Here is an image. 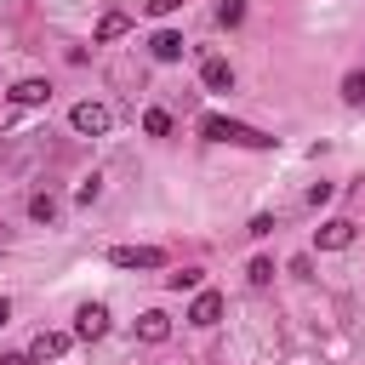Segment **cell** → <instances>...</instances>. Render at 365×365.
<instances>
[{"mask_svg":"<svg viewBox=\"0 0 365 365\" xmlns=\"http://www.w3.org/2000/svg\"><path fill=\"white\" fill-rule=\"evenodd\" d=\"M200 137H205V143H234V148H268V143H274L268 131H257V125H245V120H228V114H205V120H200Z\"/></svg>","mask_w":365,"mask_h":365,"instance_id":"cell-1","label":"cell"},{"mask_svg":"<svg viewBox=\"0 0 365 365\" xmlns=\"http://www.w3.org/2000/svg\"><path fill=\"white\" fill-rule=\"evenodd\" d=\"M108 262L114 268H165V251L160 245H114Z\"/></svg>","mask_w":365,"mask_h":365,"instance_id":"cell-3","label":"cell"},{"mask_svg":"<svg viewBox=\"0 0 365 365\" xmlns=\"http://www.w3.org/2000/svg\"><path fill=\"white\" fill-rule=\"evenodd\" d=\"M148 51H154V63H182V51H188V40H182L177 29H160V34L148 40Z\"/></svg>","mask_w":365,"mask_h":365,"instance_id":"cell-6","label":"cell"},{"mask_svg":"<svg viewBox=\"0 0 365 365\" xmlns=\"http://www.w3.org/2000/svg\"><path fill=\"white\" fill-rule=\"evenodd\" d=\"M137 336H143V342H165V336H171V319H165L160 308H143V314H137Z\"/></svg>","mask_w":365,"mask_h":365,"instance_id":"cell-10","label":"cell"},{"mask_svg":"<svg viewBox=\"0 0 365 365\" xmlns=\"http://www.w3.org/2000/svg\"><path fill=\"white\" fill-rule=\"evenodd\" d=\"M177 6H182V0H148V11H154V17H171Z\"/></svg>","mask_w":365,"mask_h":365,"instance_id":"cell-19","label":"cell"},{"mask_svg":"<svg viewBox=\"0 0 365 365\" xmlns=\"http://www.w3.org/2000/svg\"><path fill=\"white\" fill-rule=\"evenodd\" d=\"M6 97H11L17 108H40V103H51V80H17Z\"/></svg>","mask_w":365,"mask_h":365,"instance_id":"cell-8","label":"cell"},{"mask_svg":"<svg viewBox=\"0 0 365 365\" xmlns=\"http://www.w3.org/2000/svg\"><path fill=\"white\" fill-rule=\"evenodd\" d=\"M29 217H34V222H57V200H51V194H34V200H29Z\"/></svg>","mask_w":365,"mask_h":365,"instance_id":"cell-16","label":"cell"},{"mask_svg":"<svg viewBox=\"0 0 365 365\" xmlns=\"http://www.w3.org/2000/svg\"><path fill=\"white\" fill-rule=\"evenodd\" d=\"M63 348H68V336H63V331H40V336L29 342V354H34V359H57Z\"/></svg>","mask_w":365,"mask_h":365,"instance_id":"cell-11","label":"cell"},{"mask_svg":"<svg viewBox=\"0 0 365 365\" xmlns=\"http://www.w3.org/2000/svg\"><path fill=\"white\" fill-rule=\"evenodd\" d=\"M0 365H34V354H0Z\"/></svg>","mask_w":365,"mask_h":365,"instance_id":"cell-20","label":"cell"},{"mask_svg":"<svg viewBox=\"0 0 365 365\" xmlns=\"http://www.w3.org/2000/svg\"><path fill=\"white\" fill-rule=\"evenodd\" d=\"M120 34H131V17H125V11H108V17L97 23V40H120Z\"/></svg>","mask_w":365,"mask_h":365,"instance_id":"cell-12","label":"cell"},{"mask_svg":"<svg viewBox=\"0 0 365 365\" xmlns=\"http://www.w3.org/2000/svg\"><path fill=\"white\" fill-rule=\"evenodd\" d=\"M342 103H354V108H365V68H354V74H342Z\"/></svg>","mask_w":365,"mask_h":365,"instance_id":"cell-13","label":"cell"},{"mask_svg":"<svg viewBox=\"0 0 365 365\" xmlns=\"http://www.w3.org/2000/svg\"><path fill=\"white\" fill-rule=\"evenodd\" d=\"M222 319V297L217 291H194V302H188V325H217Z\"/></svg>","mask_w":365,"mask_h":365,"instance_id":"cell-9","label":"cell"},{"mask_svg":"<svg viewBox=\"0 0 365 365\" xmlns=\"http://www.w3.org/2000/svg\"><path fill=\"white\" fill-rule=\"evenodd\" d=\"M200 86H205V91H234V68H228V57H205V63H200Z\"/></svg>","mask_w":365,"mask_h":365,"instance_id":"cell-7","label":"cell"},{"mask_svg":"<svg viewBox=\"0 0 365 365\" xmlns=\"http://www.w3.org/2000/svg\"><path fill=\"white\" fill-rule=\"evenodd\" d=\"M217 23H222V29H240V23H245V0H222V6H217Z\"/></svg>","mask_w":365,"mask_h":365,"instance_id":"cell-14","label":"cell"},{"mask_svg":"<svg viewBox=\"0 0 365 365\" xmlns=\"http://www.w3.org/2000/svg\"><path fill=\"white\" fill-rule=\"evenodd\" d=\"M68 120H74L80 137H103V131H108V108H103V103H74Z\"/></svg>","mask_w":365,"mask_h":365,"instance_id":"cell-4","label":"cell"},{"mask_svg":"<svg viewBox=\"0 0 365 365\" xmlns=\"http://www.w3.org/2000/svg\"><path fill=\"white\" fill-rule=\"evenodd\" d=\"M314 245H319V251H342V245H354V222H348V217L319 222V228H314Z\"/></svg>","mask_w":365,"mask_h":365,"instance_id":"cell-5","label":"cell"},{"mask_svg":"<svg viewBox=\"0 0 365 365\" xmlns=\"http://www.w3.org/2000/svg\"><path fill=\"white\" fill-rule=\"evenodd\" d=\"M143 131H148V137H171V114H165V108H148V114H143Z\"/></svg>","mask_w":365,"mask_h":365,"instance_id":"cell-15","label":"cell"},{"mask_svg":"<svg viewBox=\"0 0 365 365\" xmlns=\"http://www.w3.org/2000/svg\"><path fill=\"white\" fill-rule=\"evenodd\" d=\"M165 285L171 291H200V268H177V274H165Z\"/></svg>","mask_w":365,"mask_h":365,"instance_id":"cell-17","label":"cell"},{"mask_svg":"<svg viewBox=\"0 0 365 365\" xmlns=\"http://www.w3.org/2000/svg\"><path fill=\"white\" fill-rule=\"evenodd\" d=\"M245 279H251V285H268V279H274V262H268V257H257V262H251V274H245Z\"/></svg>","mask_w":365,"mask_h":365,"instance_id":"cell-18","label":"cell"},{"mask_svg":"<svg viewBox=\"0 0 365 365\" xmlns=\"http://www.w3.org/2000/svg\"><path fill=\"white\" fill-rule=\"evenodd\" d=\"M6 319H11V302H6V297H0V325H6Z\"/></svg>","mask_w":365,"mask_h":365,"instance_id":"cell-21","label":"cell"},{"mask_svg":"<svg viewBox=\"0 0 365 365\" xmlns=\"http://www.w3.org/2000/svg\"><path fill=\"white\" fill-rule=\"evenodd\" d=\"M74 336L80 342H103L108 336V308L103 302H80L74 308Z\"/></svg>","mask_w":365,"mask_h":365,"instance_id":"cell-2","label":"cell"}]
</instances>
